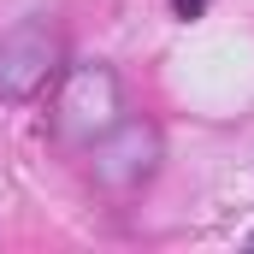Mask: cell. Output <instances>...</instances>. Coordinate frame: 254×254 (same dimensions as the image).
Instances as JSON below:
<instances>
[{
    "label": "cell",
    "instance_id": "cell-5",
    "mask_svg": "<svg viewBox=\"0 0 254 254\" xmlns=\"http://www.w3.org/2000/svg\"><path fill=\"white\" fill-rule=\"evenodd\" d=\"M249 243H254V237H249Z\"/></svg>",
    "mask_w": 254,
    "mask_h": 254
},
{
    "label": "cell",
    "instance_id": "cell-1",
    "mask_svg": "<svg viewBox=\"0 0 254 254\" xmlns=\"http://www.w3.org/2000/svg\"><path fill=\"white\" fill-rule=\"evenodd\" d=\"M65 65V36L54 18H24L0 36V101L18 107L30 95L48 89V77H60Z\"/></svg>",
    "mask_w": 254,
    "mask_h": 254
},
{
    "label": "cell",
    "instance_id": "cell-3",
    "mask_svg": "<svg viewBox=\"0 0 254 254\" xmlns=\"http://www.w3.org/2000/svg\"><path fill=\"white\" fill-rule=\"evenodd\" d=\"M119 125V77L107 65H77L65 71V89H60V130L65 136H107Z\"/></svg>",
    "mask_w": 254,
    "mask_h": 254
},
{
    "label": "cell",
    "instance_id": "cell-2",
    "mask_svg": "<svg viewBox=\"0 0 254 254\" xmlns=\"http://www.w3.org/2000/svg\"><path fill=\"white\" fill-rule=\"evenodd\" d=\"M160 166V130L148 119H119L107 136H95V184L113 195L142 190Z\"/></svg>",
    "mask_w": 254,
    "mask_h": 254
},
{
    "label": "cell",
    "instance_id": "cell-4",
    "mask_svg": "<svg viewBox=\"0 0 254 254\" xmlns=\"http://www.w3.org/2000/svg\"><path fill=\"white\" fill-rule=\"evenodd\" d=\"M172 6H178V18H201L207 12V0H172Z\"/></svg>",
    "mask_w": 254,
    "mask_h": 254
}]
</instances>
